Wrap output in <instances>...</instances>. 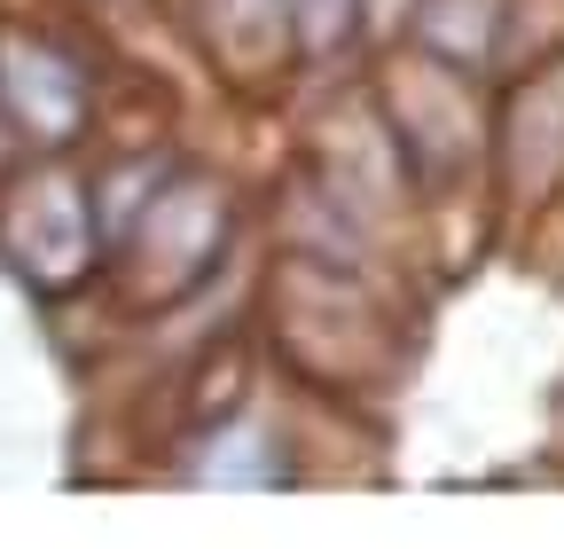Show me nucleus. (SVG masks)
Segmentation results:
<instances>
[{
	"mask_svg": "<svg viewBox=\"0 0 564 549\" xmlns=\"http://www.w3.org/2000/svg\"><path fill=\"white\" fill-rule=\"evenodd\" d=\"M0 251H9V267L40 291H63L95 267V189L70 181L55 165V150L0 204Z\"/></svg>",
	"mask_w": 564,
	"mask_h": 549,
	"instance_id": "1",
	"label": "nucleus"
},
{
	"mask_svg": "<svg viewBox=\"0 0 564 549\" xmlns=\"http://www.w3.org/2000/svg\"><path fill=\"white\" fill-rule=\"evenodd\" d=\"M220 244H228V189L173 181V189L150 196V213L133 228V267L158 299H173V291L204 283V274L220 267Z\"/></svg>",
	"mask_w": 564,
	"mask_h": 549,
	"instance_id": "2",
	"label": "nucleus"
},
{
	"mask_svg": "<svg viewBox=\"0 0 564 549\" xmlns=\"http://www.w3.org/2000/svg\"><path fill=\"white\" fill-rule=\"evenodd\" d=\"M0 103L24 126L32 150H70L87 126V72L63 55L47 32H9L0 40Z\"/></svg>",
	"mask_w": 564,
	"mask_h": 549,
	"instance_id": "3",
	"label": "nucleus"
},
{
	"mask_svg": "<svg viewBox=\"0 0 564 549\" xmlns=\"http://www.w3.org/2000/svg\"><path fill=\"white\" fill-rule=\"evenodd\" d=\"M282 17H291L306 55H337L352 32H361V0H282Z\"/></svg>",
	"mask_w": 564,
	"mask_h": 549,
	"instance_id": "4",
	"label": "nucleus"
}]
</instances>
